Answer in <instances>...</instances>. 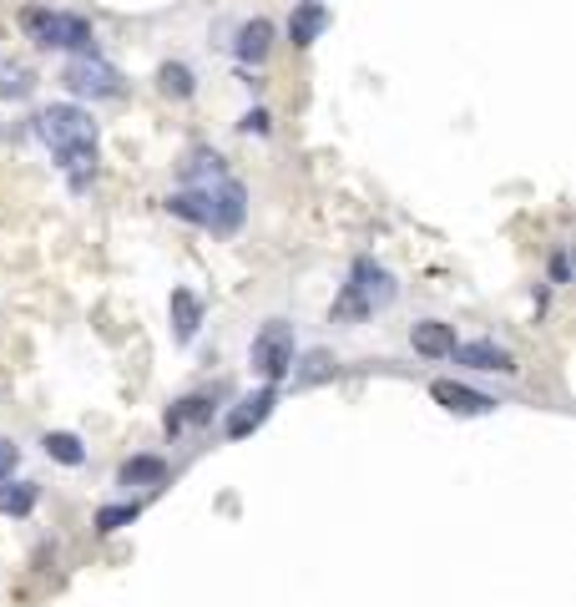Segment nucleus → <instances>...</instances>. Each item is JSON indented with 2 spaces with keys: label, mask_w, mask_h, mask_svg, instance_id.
Wrapping results in <instances>:
<instances>
[{
  "label": "nucleus",
  "mask_w": 576,
  "mask_h": 607,
  "mask_svg": "<svg viewBox=\"0 0 576 607\" xmlns=\"http://www.w3.org/2000/svg\"><path fill=\"white\" fill-rule=\"evenodd\" d=\"M36 137L51 147V158L61 162L66 172H77V187H81V172L96 162V122H92V112L77 106V102H51L36 117Z\"/></svg>",
  "instance_id": "nucleus-1"
},
{
  "label": "nucleus",
  "mask_w": 576,
  "mask_h": 607,
  "mask_svg": "<svg viewBox=\"0 0 576 607\" xmlns=\"http://www.w3.org/2000/svg\"><path fill=\"white\" fill-rule=\"evenodd\" d=\"M394 294H400V284H394L390 268L375 264V259H354L349 284H344L339 299H334V319H339V324H365V319H375L380 309H390Z\"/></svg>",
  "instance_id": "nucleus-2"
},
{
  "label": "nucleus",
  "mask_w": 576,
  "mask_h": 607,
  "mask_svg": "<svg viewBox=\"0 0 576 607\" xmlns=\"http://www.w3.org/2000/svg\"><path fill=\"white\" fill-rule=\"evenodd\" d=\"M21 31H26L36 46H46V51H96V31L87 15L77 11H51V5H31V11H21Z\"/></svg>",
  "instance_id": "nucleus-3"
},
{
  "label": "nucleus",
  "mask_w": 576,
  "mask_h": 607,
  "mask_svg": "<svg viewBox=\"0 0 576 607\" xmlns=\"http://www.w3.org/2000/svg\"><path fill=\"white\" fill-rule=\"evenodd\" d=\"M249 365L263 385H278L293 370V324L288 319H268L249 344Z\"/></svg>",
  "instance_id": "nucleus-4"
},
{
  "label": "nucleus",
  "mask_w": 576,
  "mask_h": 607,
  "mask_svg": "<svg viewBox=\"0 0 576 607\" xmlns=\"http://www.w3.org/2000/svg\"><path fill=\"white\" fill-rule=\"evenodd\" d=\"M61 87L71 96H87V102H112L122 96V71L106 61V56L87 51V56H71L61 71Z\"/></svg>",
  "instance_id": "nucleus-5"
},
{
  "label": "nucleus",
  "mask_w": 576,
  "mask_h": 607,
  "mask_svg": "<svg viewBox=\"0 0 576 607\" xmlns=\"http://www.w3.org/2000/svg\"><path fill=\"white\" fill-rule=\"evenodd\" d=\"M274 405H278V385H263V390L243 396L233 410H228V421H223L228 440H249L253 431H258V425L268 421V415H274Z\"/></svg>",
  "instance_id": "nucleus-6"
},
{
  "label": "nucleus",
  "mask_w": 576,
  "mask_h": 607,
  "mask_svg": "<svg viewBox=\"0 0 576 607\" xmlns=\"http://www.w3.org/2000/svg\"><path fill=\"white\" fill-rule=\"evenodd\" d=\"M212 193V233L218 238H228V233H238L243 228V218H249V187L238 183V177H223L218 187H208Z\"/></svg>",
  "instance_id": "nucleus-7"
},
{
  "label": "nucleus",
  "mask_w": 576,
  "mask_h": 607,
  "mask_svg": "<svg viewBox=\"0 0 576 607\" xmlns=\"http://www.w3.org/2000/svg\"><path fill=\"white\" fill-rule=\"evenodd\" d=\"M450 359H456V365H465V370H485V375H516V370H521L511 350H506V344H496V340L456 344V350H450Z\"/></svg>",
  "instance_id": "nucleus-8"
},
{
  "label": "nucleus",
  "mask_w": 576,
  "mask_h": 607,
  "mask_svg": "<svg viewBox=\"0 0 576 607\" xmlns=\"http://www.w3.org/2000/svg\"><path fill=\"white\" fill-rule=\"evenodd\" d=\"M430 400L440 410H450V415H491L500 405L496 396H481V390H471V385H460V380H435Z\"/></svg>",
  "instance_id": "nucleus-9"
},
{
  "label": "nucleus",
  "mask_w": 576,
  "mask_h": 607,
  "mask_svg": "<svg viewBox=\"0 0 576 607\" xmlns=\"http://www.w3.org/2000/svg\"><path fill=\"white\" fill-rule=\"evenodd\" d=\"M410 344H415V355L425 359H450V350H456V324H446V319H419L415 330H410Z\"/></svg>",
  "instance_id": "nucleus-10"
},
{
  "label": "nucleus",
  "mask_w": 576,
  "mask_h": 607,
  "mask_svg": "<svg viewBox=\"0 0 576 607\" xmlns=\"http://www.w3.org/2000/svg\"><path fill=\"white\" fill-rule=\"evenodd\" d=\"M168 314H172V340H177V344H193L197 330H203V299H197L193 289H172Z\"/></svg>",
  "instance_id": "nucleus-11"
},
{
  "label": "nucleus",
  "mask_w": 576,
  "mask_h": 607,
  "mask_svg": "<svg viewBox=\"0 0 576 607\" xmlns=\"http://www.w3.org/2000/svg\"><path fill=\"white\" fill-rule=\"evenodd\" d=\"M329 21H334V15H329L319 0H299L293 15H288V41H293V46H314V41L329 31Z\"/></svg>",
  "instance_id": "nucleus-12"
},
{
  "label": "nucleus",
  "mask_w": 576,
  "mask_h": 607,
  "mask_svg": "<svg viewBox=\"0 0 576 607\" xmlns=\"http://www.w3.org/2000/svg\"><path fill=\"white\" fill-rule=\"evenodd\" d=\"M168 213L172 218H183V224L208 228L212 224V193L208 187H177V193L168 198Z\"/></svg>",
  "instance_id": "nucleus-13"
},
{
  "label": "nucleus",
  "mask_w": 576,
  "mask_h": 607,
  "mask_svg": "<svg viewBox=\"0 0 576 607\" xmlns=\"http://www.w3.org/2000/svg\"><path fill=\"white\" fill-rule=\"evenodd\" d=\"M268 46H274V21L253 15V21H243V26H238L233 51L243 56V61H263V56H268Z\"/></svg>",
  "instance_id": "nucleus-14"
},
{
  "label": "nucleus",
  "mask_w": 576,
  "mask_h": 607,
  "mask_svg": "<svg viewBox=\"0 0 576 607\" xmlns=\"http://www.w3.org/2000/svg\"><path fill=\"white\" fill-rule=\"evenodd\" d=\"M117 481L122 486H162L168 481V461L162 456H131V461H122Z\"/></svg>",
  "instance_id": "nucleus-15"
},
{
  "label": "nucleus",
  "mask_w": 576,
  "mask_h": 607,
  "mask_svg": "<svg viewBox=\"0 0 576 607\" xmlns=\"http://www.w3.org/2000/svg\"><path fill=\"white\" fill-rule=\"evenodd\" d=\"M203 421H212V400L208 396H187V400H177V405L168 410V436H183L187 425H203Z\"/></svg>",
  "instance_id": "nucleus-16"
},
{
  "label": "nucleus",
  "mask_w": 576,
  "mask_h": 607,
  "mask_svg": "<svg viewBox=\"0 0 576 607\" xmlns=\"http://www.w3.org/2000/svg\"><path fill=\"white\" fill-rule=\"evenodd\" d=\"M31 92H36V77H31L26 67H15V61L0 56V102H26Z\"/></svg>",
  "instance_id": "nucleus-17"
},
{
  "label": "nucleus",
  "mask_w": 576,
  "mask_h": 607,
  "mask_svg": "<svg viewBox=\"0 0 576 607\" xmlns=\"http://www.w3.org/2000/svg\"><path fill=\"white\" fill-rule=\"evenodd\" d=\"M158 87H162V96H172V102H187V96L197 92L193 67H183V61H162V71H158Z\"/></svg>",
  "instance_id": "nucleus-18"
},
{
  "label": "nucleus",
  "mask_w": 576,
  "mask_h": 607,
  "mask_svg": "<svg viewBox=\"0 0 576 607\" xmlns=\"http://www.w3.org/2000/svg\"><path fill=\"white\" fill-rule=\"evenodd\" d=\"M41 502V486L36 481H11V486H0V512L5 516H31V506Z\"/></svg>",
  "instance_id": "nucleus-19"
},
{
  "label": "nucleus",
  "mask_w": 576,
  "mask_h": 607,
  "mask_svg": "<svg viewBox=\"0 0 576 607\" xmlns=\"http://www.w3.org/2000/svg\"><path fill=\"white\" fill-rule=\"evenodd\" d=\"M41 446H46V456H51V461H61V466H81V461H87V446H81L71 431H51Z\"/></svg>",
  "instance_id": "nucleus-20"
},
{
  "label": "nucleus",
  "mask_w": 576,
  "mask_h": 607,
  "mask_svg": "<svg viewBox=\"0 0 576 607\" xmlns=\"http://www.w3.org/2000/svg\"><path fill=\"white\" fill-rule=\"evenodd\" d=\"M137 516H142V502H117V506H102V512H96V531H102V537H112V531L131 527Z\"/></svg>",
  "instance_id": "nucleus-21"
},
{
  "label": "nucleus",
  "mask_w": 576,
  "mask_h": 607,
  "mask_svg": "<svg viewBox=\"0 0 576 607\" xmlns=\"http://www.w3.org/2000/svg\"><path fill=\"white\" fill-rule=\"evenodd\" d=\"M334 370H339V359L329 355V350H314V355L303 359V370H288V375H293V385H319V380H329Z\"/></svg>",
  "instance_id": "nucleus-22"
},
{
  "label": "nucleus",
  "mask_w": 576,
  "mask_h": 607,
  "mask_svg": "<svg viewBox=\"0 0 576 607\" xmlns=\"http://www.w3.org/2000/svg\"><path fill=\"white\" fill-rule=\"evenodd\" d=\"M21 466V446H15L11 436H0V486L11 481V471Z\"/></svg>",
  "instance_id": "nucleus-23"
},
{
  "label": "nucleus",
  "mask_w": 576,
  "mask_h": 607,
  "mask_svg": "<svg viewBox=\"0 0 576 607\" xmlns=\"http://www.w3.org/2000/svg\"><path fill=\"white\" fill-rule=\"evenodd\" d=\"M243 133H268V112L263 106H253L249 117H243Z\"/></svg>",
  "instance_id": "nucleus-24"
},
{
  "label": "nucleus",
  "mask_w": 576,
  "mask_h": 607,
  "mask_svg": "<svg viewBox=\"0 0 576 607\" xmlns=\"http://www.w3.org/2000/svg\"><path fill=\"white\" fill-rule=\"evenodd\" d=\"M551 278H556V284H566V278H572V259H566V253H556V259H551Z\"/></svg>",
  "instance_id": "nucleus-25"
}]
</instances>
